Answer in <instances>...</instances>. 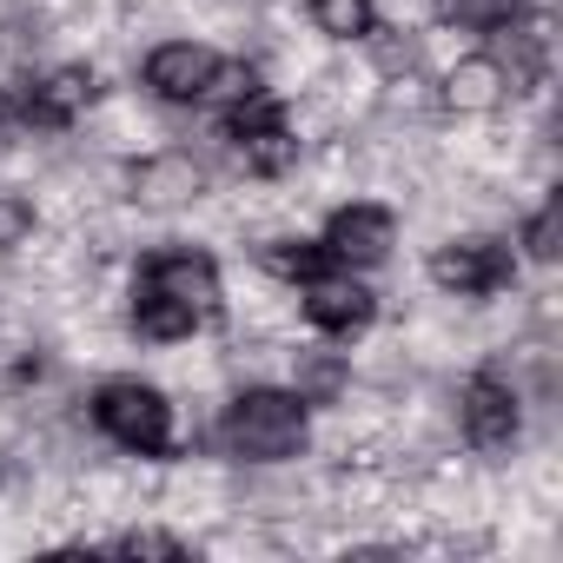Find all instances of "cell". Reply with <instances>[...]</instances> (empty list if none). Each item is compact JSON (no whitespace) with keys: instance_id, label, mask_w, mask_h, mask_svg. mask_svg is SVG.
Returning <instances> with one entry per match:
<instances>
[{"instance_id":"1","label":"cell","mask_w":563,"mask_h":563,"mask_svg":"<svg viewBox=\"0 0 563 563\" xmlns=\"http://www.w3.org/2000/svg\"><path fill=\"white\" fill-rule=\"evenodd\" d=\"M219 258L199 245H159L140 258L133 278V332L146 345H179L219 319Z\"/></svg>"},{"instance_id":"2","label":"cell","mask_w":563,"mask_h":563,"mask_svg":"<svg viewBox=\"0 0 563 563\" xmlns=\"http://www.w3.org/2000/svg\"><path fill=\"white\" fill-rule=\"evenodd\" d=\"M306 438H312V405L292 385H245L219 418V444L239 464H286L306 451Z\"/></svg>"},{"instance_id":"3","label":"cell","mask_w":563,"mask_h":563,"mask_svg":"<svg viewBox=\"0 0 563 563\" xmlns=\"http://www.w3.org/2000/svg\"><path fill=\"white\" fill-rule=\"evenodd\" d=\"M93 424L107 444L133 457H166L173 451V398L146 378H107L93 391Z\"/></svg>"},{"instance_id":"4","label":"cell","mask_w":563,"mask_h":563,"mask_svg":"<svg viewBox=\"0 0 563 563\" xmlns=\"http://www.w3.org/2000/svg\"><path fill=\"white\" fill-rule=\"evenodd\" d=\"M225 133H232V153L252 179H286L299 166V133L286 126V113H278L265 93H252L245 107L225 113Z\"/></svg>"},{"instance_id":"5","label":"cell","mask_w":563,"mask_h":563,"mask_svg":"<svg viewBox=\"0 0 563 563\" xmlns=\"http://www.w3.org/2000/svg\"><path fill=\"white\" fill-rule=\"evenodd\" d=\"M517 278V252L504 239H444L431 252V286L451 299H490Z\"/></svg>"},{"instance_id":"6","label":"cell","mask_w":563,"mask_h":563,"mask_svg":"<svg viewBox=\"0 0 563 563\" xmlns=\"http://www.w3.org/2000/svg\"><path fill=\"white\" fill-rule=\"evenodd\" d=\"M457 424H464V438L477 451H490V457L510 451L523 438V398H517V385L504 372H471L464 391H457Z\"/></svg>"},{"instance_id":"7","label":"cell","mask_w":563,"mask_h":563,"mask_svg":"<svg viewBox=\"0 0 563 563\" xmlns=\"http://www.w3.org/2000/svg\"><path fill=\"white\" fill-rule=\"evenodd\" d=\"M299 306H306V325L325 332V339H352V332H365L378 319V292L365 286L358 272H345V265L312 272L299 286Z\"/></svg>"},{"instance_id":"8","label":"cell","mask_w":563,"mask_h":563,"mask_svg":"<svg viewBox=\"0 0 563 563\" xmlns=\"http://www.w3.org/2000/svg\"><path fill=\"white\" fill-rule=\"evenodd\" d=\"M319 245H325L332 265L372 272V265H385L391 245H398V212H391V206H372V199H352V206H339V212L325 219Z\"/></svg>"},{"instance_id":"9","label":"cell","mask_w":563,"mask_h":563,"mask_svg":"<svg viewBox=\"0 0 563 563\" xmlns=\"http://www.w3.org/2000/svg\"><path fill=\"white\" fill-rule=\"evenodd\" d=\"M206 186H212V173H206V159H192L186 146L146 153V159L126 173V199L146 206V212H179V206L206 199Z\"/></svg>"},{"instance_id":"10","label":"cell","mask_w":563,"mask_h":563,"mask_svg":"<svg viewBox=\"0 0 563 563\" xmlns=\"http://www.w3.org/2000/svg\"><path fill=\"white\" fill-rule=\"evenodd\" d=\"M212 67H219V54H212L206 41H159V47L146 54L140 80H146V93L166 100V107H199Z\"/></svg>"},{"instance_id":"11","label":"cell","mask_w":563,"mask_h":563,"mask_svg":"<svg viewBox=\"0 0 563 563\" xmlns=\"http://www.w3.org/2000/svg\"><path fill=\"white\" fill-rule=\"evenodd\" d=\"M484 54L504 67L510 93H530V87L550 74V21L517 8L510 21H497V27H490V47H484Z\"/></svg>"},{"instance_id":"12","label":"cell","mask_w":563,"mask_h":563,"mask_svg":"<svg viewBox=\"0 0 563 563\" xmlns=\"http://www.w3.org/2000/svg\"><path fill=\"white\" fill-rule=\"evenodd\" d=\"M504 100H510V80H504V67H497L490 54H464V60L444 74V87H438V107L457 113V120H484V113H497Z\"/></svg>"},{"instance_id":"13","label":"cell","mask_w":563,"mask_h":563,"mask_svg":"<svg viewBox=\"0 0 563 563\" xmlns=\"http://www.w3.org/2000/svg\"><path fill=\"white\" fill-rule=\"evenodd\" d=\"M87 107H93V67H47L21 100L34 126H74Z\"/></svg>"},{"instance_id":"14","label":"cell","mask_w":563,"mask_h":563,"mask_svg":"<svg viewBox=\"0 0 563 563\" xmlns=\"http://www.w3.org/2000/svg\"><path fill=\"white\" fill-rule=\"evenodd\" d=\"M345 385H352L345 352L312 345V352H299V358H292V391H299L306 405H339V398H345Z\"/></svg>"},{"instance_id":"15","label":"cell","mask_w":563,"mask_h":563,"mask_svg":"<svg viewBox=\"0 0 563 563\" xmlns=\"http://www.w3.org/2000/svg\"><path fill=\"white\" fill-rule=\"evenodd\" d=\"M258 265H265L272 278H286V286H306V278L325 272L332 258H325L319 239H272V245H258Z\"/></svg>"},{"instance_id":"16","label":"cell","mask_w":563,"mask_h":563,"mask_svg":"<svg viewBox=\"0 0 563 563\" xmlns=\"http://www.w3.org/2000/svg\"><path fill=\"white\" fill-rule=\"evenodd\" d=\"M306 14L325 41H365L378 27V8L372 0H306Z\"/></svg>"},{"instance_id":"17","label":"cell","mask_w":563,"mask_h":563,"mask_svg":"<svg viewBox=\"0 0 563 563\" xmlns=\"http://www.w3.org/2000/svg\"><path fill=\"white\" fill-rule=\"evenodd\" d=\"M252 93H265V87H258V67H252V60H219L212 80H206V93H199V107L232 113V107H245Z\"/></svg>"},{"instance_id":"18","label":"cell","mask_w":563,"mask_h":563,"mask_svg":"<svg viewBox=\"0 0 563 563\" xmlns=\"http://www.w3.org/2000/svg\"><path fill=\"white\" fill-rule=\"evenodd\" d=\"M517 245H523V258H537V265H556V252H563V199L550 192L530 219H523V232H517Z\"/></svg>"},{"instance_id":"19","label":"cell","mask_w":563,"mask_h":563,"mask_svg":"<svg viewBox=\"0 0 563 563\" xmlns=\"http://www.w3.org/2000/svg\"><path fill=\"white\" fill-rule=\"evenodd\" d=\"M523 0H431V14L444 27H464V34H490L497 21H510Z\"/></svg>"},{"instance_id":"20","label":"cell","mask_w":563,"mask_h":563,"mask_svg":"<svg viewBox=\"0 0 563 563\" xmlns=\"http://www.w3.org/2000/svg\"><path fill=\"white\" fill-rule=\"evenodd\" d=\"M358 47H372V67H378L385 80H405V74L418 67V41H411L405 27H372Z\"/></svg>"},{"instance_id":"21","label":"cell","mask_w":563,"mask_h":563,"mask_svg":"<svg viewBox=\"0 0 563 563\" xmlns=\"http://www.w3.org/2000/svg\"><path fill=\"white\" fill-rule=\"evenodd\" d=\"M27 232H34V199H27V192H14L8 179H0V252L27 245Z\"/></svg>"},{"instance_id":"22","label":"cell","mask_w":563,"mask_h":563,"mask_svg":"<svg viewBox=\"0 0 563 563\" xmlns=\"http://www.w3.org/2000/svg\"><path fill=\"white\" fill-rule=\"evenodd\" d=\"M113 550L120 556H186V543L173 530H126V537H113Z\"/></svg>"},{"instance_id":"23","label":"cell","mask_w":563,"mask_h":563,"mask_svg":"<svg viewBox=\"0 0 563 563\" xmlns=\"http://www.w3.org/2000/svg\"><path fill=\"white\" fill-rule=\"evenodd\" d=\"M8 113H14V100H8V93H0V126H8Z\"/></svg>"}]
</instances>
